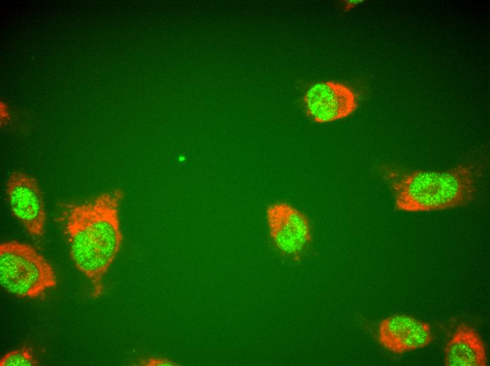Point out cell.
Listing matches in <instances>:
<instances>
[{
  "mask_svg": "<svg viewBox=\"0 0 490 366\" xmlns=\"http://www.w3.org/2000/svg\"><path fill=\"white\" fill-rule=\"evenodd\" d=\"M265 217L269 236L284 258L300 261L313 242V227L308 216L293 205L277 201L268 206Z\"/></svg>",
  "mask_w": 490,
  "mask_h": 366,
  "instance_id": "obj_4",
  "label": "cell"
},
{
  "mask_svg": "<svg viewBox=\"0 0 490 366\" xmlns=\"http://www.w3.org/2000/svg\"><path fill=\"white\" fill-rule=\"evenodd\" d=\"M394 194L397 210L429 212L461 207L472 202L477 191L480 170L460 164L446 170L382 172Z\"/></svg>",
  "mask_w": 490,
  "mask_h": 366,
  "instance_id": "obj_2",
  "label": "cell"
},
{
  "mask_svg": "<svg viewBox=\"0 0 490 366\" xmlns=\"http://www.w3.org/2000/svg\"><path fill=\"white\" fill-rule=\"evenodd\" d=\"M307 117L316 123L342 120L358 108V98L353 89L340 82L328 80L313 85L303 97Z\"/></svg>",
  "mask_w": 490,
  "mask_h": 366,
  "instance_id": "obj_6",
  "label": "cell"
},
{
  "mask_svg": "<svg viewBox=\"0 0 490 366\" xmlns=\"http://www.w3.org/2000/svg\"><path fill=\"white\" fill-rule=\"evenodd\" d=\"M432 340L430 324L410 315H391L383 318L378 324L379 343L396 354L422 348Z\"/></svg>",
  "mask_w": 490,
  "mask_h": 366,
  "instance_id": "obj_7",
  "label": "cell"
},
{
  "mask_svg": "<svg viewBox=\"0 0 490 366\" xmlns=\"http://www.w3.org/2000/svg\"><path fill=\"white\" fill-rule=\"evenodd\" d=\"M0 118L1 127L5 126L11 120L9 106L4 100H1L0 102Z\"/></svg>",
  "mask_w": 490,
  "mask_h": 366,
  "instance_id": "obj_11",
  "label": "cell"
},
{
  "mask_svg": "<svg viewBox=\"0 0 490 366\" xmlns=\"http://www.w3.org/2000/svg\"><path fill=\"white\" fill-rule=\"evenodd\" d=\"M123 196V191L115 189L59 205L57 222L76 268L93 286L94 298L102 295L103 279L122 245L119 208Z\"/></svg>",
  "mask_w": 490,
  "mask_h": 366,
  "instance_id": "obj_1",
  "label": "cell"
},
{
  "mask_svg": "<svg viewBox=\"0 0 490 366\" xmlns=\"http://www.w3.org/2000/svg\"><path fill=\"white\" fill-rule=\"evenodd\" d=\"M0 281L9 293L27 298H38L57 284L46 258L31 245L16 240L0 244Z\"/></svg>",
  "mask_w": 490,
  "mask_h": 366,
  "instance_id": "obj_3",
  "label": "cell"
},
{
  "mask_svg": "<svg viewBox=\"0 0 490 366\" xmlns=\"http://www.w3.org/2000/svg\"><path fill=\"white\" fill-rule=\"evenodd\" d=\"M37 360L32 347L23 346L6 353L0 360L1 366H37Z\"/></svg>",
  "mask_w": 490,
  "mask_h": 366,
  "instance_id": "obj_9",
  "label": "cell"
},
{
  "mask_svg": "<svg viewBox=\"0 0 490 366\" xmlns=\"http://www.w3.org/2000/svg\"><path fill=\"white\" fill-rule=\"evenodd\" d=\"M446 366H486L485 345L471 326L460 323L444 348Z\"/></svg>",
  "mask_w": 490,
  "mask_h": 366,
  "instance_id": "obj_8",
  "label": "cell"
},
{
  "mask_svg": "<svg viewBox=\"0 0 490 366\" xmlns=\"http://www.w3.org/2000/svg\"><path fill=\"white\" fill-rule=\"evenodd\" d=\"M135 365L140 366H168V365H178L176 362L166 358H159V357H149L146 358H141L138 362L134 364Z\"/></svg>",
  "mask_w": 490,
  "mask_h": 366,
  "instance_id": "obj_10",
  "label": "cell"
},
{
  "mask_svg": "<svg viewBox=\"0 0 490 366\" xmlns=\"http://www.w3.org/2000/svg\"><path fill=\"white\" fill-rule=\"evenodd\" d=\"M6 193L11 211L27 232L42 236L46 220L44 196L37 179L32 175L14 171L8 177Z\"/></svg>",
  "mask_w": 490,
  "mask_h": 366,
  "instance_id": "obj_5",
  "label": "cell"
}]
</instances>
